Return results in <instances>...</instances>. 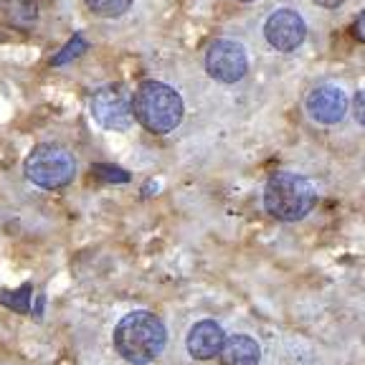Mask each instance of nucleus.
Instances as JSON below:
<instances>
[{"mask_svg":"<svg viewBox=\"0 0 365 365\" xmlns=\"http://www.w3.org/2000/svg\"><path fill=\"white\" fill-rule=\"evenodd\" d=\"M29 292H31V287H23V294H21V289L18 292H3V302L8 304V307H13V309H26L29 307Z\"/></svg>","mask_w":365,"mask_h":365,"instance_id":"obj_14","label":"nucleus"},{"mask_svg":"<svg viewBox=\"0 0 365 365\" xmlns=\"http://www.w3.org/2000/svg\"><path fill=\"white\" fill-rule=\"evenodd\" d=\"M259 358H262L259 342L249 335L226 337L221 353H218L221 365H259Z\"/></svg>","mask_w":365,"mask_h":365,"instance_id":"obj_10","label":"nucleus"},{"mask_svg":"<svg viewBox=\"0 0 365 365\" xmlns=\"http://www.w3.org/2000/svg\"><path fill=\"white\" fill-rule=\"evenodd\" d=\"M23 170H26V178H29L34 185H38V188L58 190V188H66L68 182L74 180L76 160L63 145L43 143L31 150Z\"/></svg>","mask_w":365,"mask_h":365,"instance_id":"obj_4","label":"nucleus"},{"mask_svg":"<svg viewBox=\"0 0 365 365\" xmlns=\"http://www.w3.org/2000/svg\"><path fill=\"white\" fill-rule=\"evenodd\" d=\"M205 71L221 84H236L249 74V53L239 41L218 38L205 48Z\"/></svg>","mask_w":365,"mask_h":365,"instance_id":"obj_5","label":"nucleus"},{"mask_svg":"<svg viewBox=\"0 0 365 365\" xmlns=\"http://www.w3.org/2000/svg\"><path fill=\"white\" fill-rule=\"evenodd\" d=\"M264 38L269 41L272 48L282 53H289L294 48L304 43L307 38V26H304V18L299 16L292 8H279L274 11L272 16L264 23Z\"/></svg>","mask_w":365,"mask_h":365,"instance_id":"obj_7","label":"nucleus"},{"mask_svg":"<svg viewBox=\"0 0 365 365\" xmlns=\"http://www.w3.org/2000/svg\"><path fill=\"white\" fill-rule=\"evenodd\" d=\"M99 175L107 178V182H122V180H130V175L117 168H99Z\"/></svg>","mask_w":365,"mask_h":365,"instance_id":"obj_16","label":"nucleus"},{"mask_svg":"<svg viewBox=\"0 0 365 365\" xmlns=\"http://www.w3.org/2000/svg\"><path fill=\"white\" fill-rule=\"evenodd\" d=\"M168 345V330L163 319L145 309L125 314L114 327V348L127 363L145 365L163 355Z\"/></svg>","mask_w":365,"mask_h":365,"instance_id":"obj_1","label":"nucleus"},{"mask_svg":"<svg viewBox=\"0 0 365 365\" xmlns=\"http://www.w3.org/2000/svg\"><path fill=\"white\" fill-rule=\"evenodd\" d=\"M84 51H86V41H84V36H81V34H76L74 38L68 41V43L63 46L61 51H58L56 56L51 58V63H53V66H63V63L74 61V58H79Z\"/></svg>","mask_w":365,"mask_h":365,"instance_id":"obj_13","label":"nucleus"},{"mask_svg":"<svg viewBox=\"0 0 365 365\" xmlns=\"http://www.w3.org/2000/svg\"><path fill=\"white\" fill-rule=\"evenodd\" d=\"M223 342H226V335H223V327L218 325L216 319H200L190 327L188 332V353L190 358L195 360H211L218 358L221 353Z\"/></svg>","mask_w":365,"mask_h":365,"instance_id":"obj_9","label":"nucleus"},{"mask_svg":"<svg viewBox=\"0 0 365 365\" xmlns=\"http://www.w3.org/2000/svg\"><path fill=\"white\" fill-rule=\"evenodd\" d=\"M241 3H254V0H241Z\"/></svg>","mask_w":365,"mask_h":365,"instance_id":"obj_19","label":"nucleus"},{"mask_svg":"<svg viewBox=\"0 0 365 365\" xmlns=\"http://www.w3.org/2000/svg\"><path fill=\"white\" fill-rule=\"evenodd\" d=\"M264 211L277 221H302L317 205V188L297 173H274L264 185Z\"/></svg>","mask_w":365,"mask_h":365,"instance_id":"obj_2","label":"nucleus"},{"mask_svg":"<svg viewBox=\"0 0 365 365\" xmlns=\"http://www.w3.org/2000/svg\"><path fill=\"white\" fill-rule=\"evenodd\" d=\"M132 104H135L137 122L153 135L173 132L182 122V114H185V104H182L180 94L173 86L155 79L140 84V89L132 97Z\"/></svg>","mask_w":365,"mask_h":365,"instance_id":"obj_3","label":"nucleus"},{"mask_svg":"<svg viewBox=\"0 0 365 365\" xmlns=\"http://www.w3.org/2000/svg\"><path fill=\"white\" fill-rule=\"evenodd\" d=\"M84 3L94 16L117 18V16H125V13L130 11L135 0H84Z\"/></svg>","mask_w":365,"mask_h":365,"instance_id":"obj_12","label":"nucleus"},{"mask_svg":"<svg viewBox=\"0 0 365 365\" xmlns=\"http://www.w3.org/2000/svg\"><path fill=\"white\" fill-rule=\"evenodd\" d=\"M91 114L102 127L122 132L135 120V104H132V97L122 86L109 84L91 94Z\"/></svg>","mask_w":365,"mask_h":365,"instance_id":"obj_6","label":"nucleus"},{"mask_svg":"<svg viewBox=\"0 0 365 365\" xmlns=\"http://www.w3.org/2000/svg\"><path fill=\"white\" fill-rule=\"evenodd\" d=\"M353 114L360 127H365V91H358L353 99Z\"/></svg>","mask_w":365,"mask_h":365,"instance_id":"obj_15","label":"nucleus"},{"mask_svg":"<svg viewBox=\"0 0 365 365\" xmlns=\"http://www.w3.org/2000/svg\"><path fill=\"white\" fill-rule=\"evenodd\" d=\"M0 13L6 16V21L11 23L13 29L31 31L38 21V6L34 0H6L0 6Z\"/></svg>","mask_w":365,"mask_h":365,"instance_id":"obj_11","label":"nucleus"},{"mask_svg":"<svg viewBox=\"0 0 365 365\" xmlns=\"http://www.w3.org/2000/svg\"><path fill=\"white\" fill-rule=\"evenodd\" d=\"M353 36L365 43V11L360 13L358 18H355V23H353Z\"/></svg>","mask_w":365,"mask_h":365,"instance_id":"obj_17","label":"nucleus"},{"mask_svg":"<svg viewBox=\"0 0 365 365\" xmlns=\"http://www.w3.org/2000/svg\"><path fill=\"white\" fill-rule=\"evenodd\" d=\"M348 94L335 84H322L317 89H312L307 94V114L312 117L317 125H337V122L345 120V114H348Z\"/></svg>","mask_w":365,"mask_h":365,"instance_id":"obj_8","label":"nucleus"},{"mask_svg":"<svg viewBox=\"0 0 365 365\" xmlns=\"http://www.w3.org/2000/svg\"><path fill=\"white\" fill-rule=\"evenodd\" d=\"M312 3H314V6H319V8H330V11H332V8H340L345 0H312Z\"/></svg>","mask_w":365,"mask_h":365,"instance_id":"obj_18","label":"nucleus"}]
</instances>
